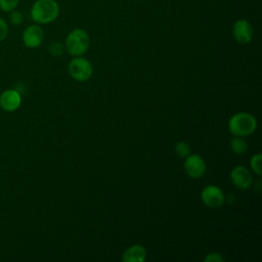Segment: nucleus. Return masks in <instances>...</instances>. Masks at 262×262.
Returning <instances> with one entry per match:
<instances>
[{
  "mask_svg": "<svg viewBox=\"0 0 262 262\" xmlns=\"http://www.w3.org/2000/svg\"><path fill=\"white\" fill-rule=\"evenodd\" d=\"M59 5L55 0H36L31 7V18L38 25L54 21L59 15Z\"/></svg>",
  "mask_w": 262,
  "mask_h": 262,
  "instance_id": "f257e3e1",
  "label": "nucleus"
},
{
  "mask_svg": "<svg viewBox=\"0 0 262 262\" xmlns=\"http://www.w3.org/2000/svg\"><path fill=\"white\" fill-rule=\"evenodd\" d=\"M257 128L255 117L246 112H239L231 116L228 121V129L234 136H248L254 133Z\"/></svg>",
  "mask_w": 262,
  "mask_h": 262,
  "instance_id": "f03ea898",
  "label": "nucleus"
},
{
  "mask_svg": "<svg viewBox=\"0 0 262 262\" xmlns=\"http://www.w3.org/2000/svg\"><path fill=\"white\" fill-rule=\"evenodd\" d=\"M89 45L90 37L88 33L82 29H74L66 38L64 48L71 55L80 56L88 50Z\"/></svg>",
  "mask_w": 262,
  "mask_h": 262,
  "instance_id": "7ed1b4c3",
  "label": "nucleus"
},
{
  "mask_svg": "<svg viewBox=\"0 0 262 262\" xmlns=\"http://www.w3.org/2000/svg\"><path fill=\"white\" fill-rule=\"evenodd\" d=\"M70 76L79 82H84L90 79L93 73L92 64L89 60L83 57L73 58L68 67Z\"/></svg>",
  "mask_w": 262,
  "mask_h": 262,
  "instance_id": "20e7f679",
  "label": "nucleus"
},
{
  "mask_svg": "<svg viewBox=\"0 0 262 262\" xmlns=\"http://www.w3.org/2000/svg\"><path fill=\"white\" fill-rule=\"evenodd\" d=\"M201 199L205 206L215 209L224 204L225 196L222 189L216 185H207L201 192Z\"/></svg>",
  "mask_w": 262,
  "mask_h": 262,
  "instance_id": "39448f33",
  "label": "nucleus"
},
{
  "mask_svg": "<svg viewBox=\"0 0 262 262\" xmlns=\"http://www.w3.org/2000/svg\"><path fill=\"white\" fill-rule=\"evenodd\" d=\"M184 170L189 177H191L193 179H199L206 172L205 160L199 155H190L189 154L185 158Z\"/></svg>",
  "mask_w": 262,
  "mask_h": 262,
  "instance_id": "423d86ee",
  "label": "nucleus"
},
{
  "mask_svg": "<svg viewBox=\"0 0 262 262\" xmlns=\"http://www.w3.org/2000/svg\"><path fill=\"white\" fill-rule=\"evenodd\" d=\"M44 40V31L37 25L28 26L23 32V42L29 48L39 47Z\"/></svg>",
  "mask_w": 262,
  "mask_h": 262,
  "instance_id": "0eeeda50",
  "label": "nucleus"
},
{
  "mask_svg": "<svg viewBox=\"0 0 262 262\" xmlns=\"http://www.w3.org/2000/svg\"><path fill=\"white\" fill-rule=\"evenodd\" d=\"M253 27L247 19H237L232 27V35L241 44H247L251 42L253 38Z\"/></svg>",
  "mask_w": 262,
  "mask_h": 262,
  "instance_id": "6e6552de",
  "label": "nucleus"
},
{
  "mask_svg": "<svg viewBox=\"0 0 262 262\" xmlns=\"http://www.w3.org/2000/svg\"><path fill=\"white\" fill-rule=\"evenodd\" d=\"M230 179L232 183L239 189H248L253 183V176L251 172L243 166L234 167L230 172Z\"/></svg>",
  "mask_w": 262,
  "mask_h": 262,
  "instance_id": "1a4fd4ad",
  "label": "nucleus"
},
{
  "mask_svg": "<svg viewBox=\"0 0 262 262\" xmlns=\"http://www.w3.org/2000/svg\"><path fill=\"white\" fill-rule=\"evenodd\" d=\"M21 104V96L14 89H7L0 94V107L5 112H14Z\"/></svg>",
  "mask_w": 262,
  "mask_h": 262,
  "instance_id": "9d476101",
  "label": "nucleus"
},
{
  "mask_svg": "<svg viewBox=\"0 0 262 262\" xmlns=\"http://www.w3.org/2000/svg\"><path fill=\"white\" fill-rule=\"evenodd\" d=\"M146 259V250L141 245L135 244L129 247L123 254L122 260L125 262H143Z\"/></svg>",
  "mask_w": 262,
  "mask_h": 262,
  "instance_id": "9b49d317",
  "label": "nucleus"
},
{
  "mask_svg": "<svg viewBox=\"0 0 262 262\" xmlns=\"http://www.w3.org/2000/svg\"><path fill=\"white\" fill-rule=\"evenodd\" d=\"M230 147L235 155H243L248 150V143L243 137L234 136L230 140Z\"/></svg>",
  "mask_w": 262,
  "mask_h": 262,
  "instance_id": "f8f14e48",
  "label": "nucleus"
},
{
  "mask_svg": "<svg viewBox=\"0 0 262 262\" xmlns=\"http://www.w3.org/2000/svg\"><path fill=\"white\" fill-rule=\"evenodd\" d=\"M175 152L180 158H186L190 154V146L185 141H179L175 145Z\"/></svg>",
  "mask_w": 262,
  "mask_h": 262,
  "instance_id": "ddd939ff",
  "label": "nucleus"
},
{
  "mask_svg": "<svg viewBox=\"0 0 262 262\" xmlns=\"http://www.w3.org/2000/svg\"><path fill=\"white\" fill-rule=\"evenodd\" d=\"M261 158H262L261 154L257 152L256 155H254L251 158V161H250V165H251L252 170L258 176H261Z\"/></svg>",
  "mask_w": 262,
  "mask_h": 262,
  "instance_id": "4468645a",
  "label": "nucleus"
},
{
  "mask_svg": "<svg viewBox=\"0 0 262 262\" xmlns=\"http://www.w3.org/2000/svg\"><path fill=\"white\" fill-rule=\"evenodd\" d=\"M19 0H0V9L4 12H10L17 7Z\"/></svg>",
  "mask_w": 262,
  "mask_h": 262,
  "instance_id": "2eb2a0df",
  "label": "nucleus"
},
{
  "mask_svg": "<svg viewBox=\"0 0 262 262\" xmlns=\"http://www.w3.org/2000/svg\"><path fill=\"white\" fill-rule=\"evenodd\" d=\"M64 49H66V48H64V45L61 44L60 42H57V41L52 42V43L49 45V47H48V51H49L50 54L53 55V56H60V55L63 53Z\"/></svg>",
  "mask_w": 262,
  "mask_h": 262,
  "instance_id": "dca6fc26",
  "label": "nucleus"
},
{
  "mask_svg": "<svg viewBox=\"0 0 262 262\" xmlns=\"http://www.w3.org/2000/svg\"><path fill=\"white\" fill-rule=\"evenodd\" d=\"M9 20H10V23H11L12 25L18 26V25H20V24L23 23V20H24V15H23V13H21L20 11L13 9L12 11H10Z\"/></svg>",
  "mask_w": 262,
  "mask_h": 262,
  "instance_id": "f3484780",
  "label": "nucleus"
},
{
  "mask_svg": "<svg viewBox=\"0 0 262 262\" xmlns=\"http://www.w3.org/2000/svg\"><path fill=\"white\" fill-rule=\"evenodd\" d=\"M205 262H223L224 258L219 253H210L204 258Z\"/></svg>",
  "mask_w": 262,
  "mask_h": 262,
  "instance_id": "a211bd4d",
  "label": "nucleus"
},
{
  "mask_svg": "<svg viewBox=\"0 0 262 262\" xmlns=\"http://www.w3.org/2000/svg\"><path fill=\"white\" fill-rule=\"evenodd\" d=\"M7 34H8L7 23L2 17H0V42L7 37Z\"/></svg>",
  "mask_w": 262,
  "mask_h": 262,
  "instance_id": "6ab92c4d",
  "label": "nucleus"
}]
</instances>
